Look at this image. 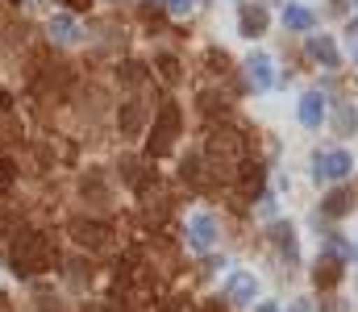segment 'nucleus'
I'll list each match as a JSON object with an SVG mask.
<instances>
[{
    "label": "nucleus",
    "mask_w": 358,
    "mask_h": 312,
    "mask_svg": "<svg viewBox=\"0 0 358 312\" xmlns=\"http://www.w3.org/2000/svg\"><path fill=\"white\" fill-rule=\"evenodd\" d=\"M275 246H279V254H283L287 262H296L300 246H296V229H292V225H275Z\"/></svg>",
    "instance_id": "18"
},
{
    "label": "nucleus",
    "mask_w": 358,
    "mask_h": 312,
    "mask_svg": "<svg viewBox=\"0 0 358 312\" xmlns=\"http://www.w3.org/2000/svg\"><path fill=\"white\" fill-rule=\"evenodd\" d=\"M246 84H250L255 92H267L271 84H275V71H271V59H267V54H255V59L246 63Z\"/></svg>",
    "instance_id": "9"
},
{
    "label": "nucleus",
    "mask_w": 358,
    "mask_h": 312,
    "mask_svg": "<svg viewBox=\"0 0 358 312\" xmlns=\"http://www.w3.org/2000/svg\"><path fill=\"white\" fill-rule=\"evenodd\" d=\"M8 104H13V101H8V96H4V92H0V108H8Z\"/></svg>",
    "instance_id": "33"
},
{
    "label": "nucleus",
    "mask_w": 358,
    "mask_h": 312,
    "mask_svg": "<svg viewBox=\"0 0 358 312\" xmlns=\"http://www.w3.org/2000/svg\"><path fill=\"white\" fill-rule=\"evenodd\" d=\"M255 296H259V279H255L250 271H234L229 283H225V300H234V304H255Z\"/></svg>",
    "instance_id": "6"
},
{
    "label": "nucleus",
    "mask_w": 358,
    "mask_h": 312,
    "mask_svg": "<svg viewBox=\"0 0 358 312\" xmlns=\"http://www.w3.org/2000/svg\"><path fill=\"white\" fill-rule=\"evenodd\" d=\"M313 21H317V17H313L308 8H300V4H287V8H283V25H287V29H300V34H304V29H313Z\"/></svg>",
    "instance_id": "19"
},
{
    "label": "nucleus",
    "mask_w": 358,
    "mask_h": 312,
    "mask_svg": "<svg viewBox=\"0 0 358 312\" xmlns=\"http://www.w3.org/2000/svg\"><path fill=\"white\" fill-rule=\"evenodd\" d=\"M121 175H125V184L138 188V192H146V188L155 184V167H146L142 158H125V163H121Z\"/></svg>",
    "instance_id": "10"
},
{
    "label": "nucleus",
    "mask_w": 358,
    "mask_h": 312,
    "mask_svg": "<svg viewBox=\"0 0 358 312\" xmlns=\"http://www.w3.org/2000/svg\"><path fill=\"white\" fill-rule=\"evenodd\" d=\"M355 200H358V196H355V188H334V192L325 196V205H321V212L338 221V216H346V212H355Z\"/></svg>",
    "instance_id": "12"
},
{
    "label": "nucleus",
    "mask_w": 358,
    "mask_h": 312,
    "mask_svg": "<svg viewBox=\"0 0 358 312\" xmlns=\"http://www.w3.org/2000/svg\"><path fill=\"white\" fill-rule=\"evenodd\" d=\"M263 184H267V171H263L259 163H242V167H238V188H242V196H259Z\"/></svg>",
    "instance_id": "13"
},
{
    "label": "nucleus",
    "mask_w": 358,
    "mask_h": 312,
    "mask_svg": "<svg viewBox=\"0 0 358 312\" xmlns=\"http://www.w3.org/2000/svg\"><path fill=\"white\" fill-rule=\"evenodd\" d=\"M50 38L67 46V42H76V38H80V25H76L71 17H63V13H59V17H50Z\"/></svg>",
    "instance_id": "17"
},
{
    "label": "nucleus",
    "mask_w": 358,
    "mask_h": 312,
    "mask_svg": "<svg viewBox=\"0 0 358 312\" xmlns=\"http://www.w3.org/2000/svg\"><path fill=\"white\" fill-rule=\"evenodd\" d=\"M350 171H355V158H350L346 150H321V154L313 158V175H317V179H329V184H334V179H346Z\"/></svg>",
    "instance_id": "4"
},
{
    "label": "nucleus",
    "mask_w": 358,
    "mask_h": 312,
    "mask_svg": "<svg viewBox=\"0 0 358 312\" xmlns=\"http://www.w3.org/2000/svg\"><path fill=\"white\" fill-rule=\"evenodd\" d=\"M200 108H204L208 117H213V112H225V96H217V92H204V96H200Z\"/></svg>",
    "instance_id": "24"
},
{
    "label": "nucleus",
    "mask_w": 358,
    "mask_h": 312,
    "mask_svg": "<svg viewBox=\"0 0 358 312\" xmlns=\"http://www.w3.org/2000/svg\"><path fill=\"white\" fill-rule=\"evenodd\" d=\"M204 312H221V304H208V309H204Z\"/></svg>",
    "instance_id": "34"
},
{
    "label": "nucleus",
    "mask_w": 358,
    "mask_h": 312,
    "mask_svg": "<svg viewBox=\"0 0 358 312\" xmlns=\"http://www.w3.org/2000/svg\"><path fill=\"white\" fill-rule=\"evenodd\" d=\"M67 4H71V8H76V13H84V8H88L92 0H67Z\"/></svg>",
    "instance_id": "30"
},
{
    "label": "nucleus",
    "mask_w": 358,
    "mask_h": 312,
    "mask_svg": "<svg viewBox=\"0 0 358 312\" xmlns=\"http://www.w3.org/2000/svg\"><path fill=\"white\" fill-rule=\"evenodd\" d=\"M263 29H267V8L263 4H246L242 8V34L246 38H259Z\"/></svg>",
    "instance_id": "15"
},
{
    "label": "nucleus",
    "mask_w": 358,
    "mask_h": 312,
    "mask_svg": "<svg viewBox=\"0 0 358 312\" xmlns=\"http://www.w3.org/2000/svg\"><path fill=\"white\" fill-rule=\"evenodd\" d=\"M338 125H342V129H350V125H355V112H350V108H342V112H338Z\"/></svg>",
    "instance_id": "29"
},
{
    "label": "nucleus",
    "mask_w": 358,
    "mask_h": 312,
    "mask_svg": "<svg viewBox=\"0 0 358 312\" xmlns=\"http://www.w3.org/2000/svg\"><path fill=\"white\" fill-rule=\"evenodd\" d=\"M13 138H17V117H13L8 108H0V150H4Z\"/></svg>",
    "instance_id": "20"
},
{
    "label": "nucleus",
    "mask_w": 358,
    "mask_h": 312,
    "mask_svg": "<svg viewBox=\"0 0 358 312\" xmlns=\"http://www.w3.org/2000/svg\"><path fill=\"white\" fill-rule=\"evenodd\" d=\"M308 54H313L321 67H338V46H334L329 34H313V38H308Z\"/></svg>",
    "instance_id": "14"
},
{
    "label": "nucleus",
    "mask_w": 358,
    "mask_h": 312,
    "mask_svg": "<svg viewBox=\"0 0 358 312\" xmlns=\"http://www.w3.org/2000/svg\"><path fill=\"white\" fill-rule=\"evenodd\" d=\"M8 262H13V271H17L21 279H29V275L50 271V267L59 262V250H55L50 233H21V237L13 242V250H8Z\"/></svg>",
    "instance_id": "1"
},
{
    "label": "nucleus",
    "mask_w": 358,
    "mask_h": 312,
    "mask_svg": "<svg viewBox=\"0 0 358 312\" xmlns=\"http://www.w3.org/2000/svg\"><path fill=\"white\" fill-rule=\"evenodd\" d=\"M179 175H183L187 184H204V171H200V158H196V154H187V158H183V167H179Z\"/></svg>",
    "instance_id": "21"
},
{
    "label": "nucleus",
    "mask_w": 358,
    "mask_h": 312,
    "mask_svg": "<svg viewBox=\"0 0 358 312\" xmlns=\"http://www.w3.org/2000/svg\"><path fill=\"white\" fill-rule=\"evenodd\" d=\"M325 112H329V108H325V96H321V92H304V96H300V121H304L308 129H321Z\"/></svg>",
    "instance_id": "11"
},
{
    "label": "nucleus",
    "mask_w": 358,
    "mask_h": 312,
    "mask_svg": "<svg viewBox=\"0 0 358 312\" xmlns=\"http://www.w3.org/2000/svg\"><path fill=\"white\" fill-rule=\"evenodd\" d=\"M17 184V163H8V158H0V196L8 192Z\"/></svg>",
    "instance_id": "23"
},
{
    "label": "nucleus",
    "mask_w": 358,
    "mask_h": 312,
    "mask_svg": "<svg viewBox=\"0 0 358 312\" xmlns=\"http://www.w3.org/2000/svg\"><path fill=\"white\" fill-rule=\"evenodd\" d=\"M8 233H17V212L0 208V237H8Z\"/></svg>",
    "instance_id": "26"
},
{
    "label": "nucleus",
    "mask_w": 358,
    "mask_h": 312,
    "mask_svg": "<svg viewBox=\"0 0 358 312\" xmlns=\"http://www.w3.org/2000/svg\"><path fill=\"white\" fill-rule=\"evenodd\" d=\"M176 138H179V104H176V101H163L159 117H155V133L146 138V154H150V158H163V154H171Z\"/></svg>",
    "instance_id": "3"
},
{
    "label": "nucleus",
    "mask_w": 358,
    "mask_h": 312,
    "mask_svg": "<svg viewBox=\"0 0 358 312\" xmlns=\"http://www.w3.org/2000/svg\"><path fill=\"white\" fill-rule=\"evenodd\" d=\"M163 4H167L171 17H187V13H192V0H163Z\"/></svg>",
    "instance_id": "27"
},
{
    "label": "nucleus",
    "mask_w": 358,
    "mask_h": 312,
    "mask_svg": "<svg viewBox=\"0 0 358 312\" xmlns=\"http://www.w3.org/2000/svg\"><path fill=\"white\" fill-rule=\"evenodd\" d=\"M355 63H358V50H355Z\"/></svg>",
    "instance_id": "36"
},
{
    "label": "nucleus",
    "mask_w": 358,
    "mask_h": 312,
    "mask_svg": "<svg viewBox=\"0 0 358 312\" xmlns=\"http://www.w3.org/2000/svg\"><path fill=\"white\" fill-rule=\"evenodd\" d=\"M159 75H163L167 84H179V59L163 54V59H159Z\"/></svg>",
    "instance_id": "22"
},
{
    "label": "nucleus",
    "mask_w": 358,
    "mask_h": 312,
    "mask_svg": "<svg viewBox=\"0 0 358 312\" xmlns=\"http://www.w3.org/2000/svg\"><path fill=\"white\" fill-rule=\"evenodd\" d=\"M313 279H317V288H338L342 283V258H321Z\"/></svg>",
    "instance_id": "16"
},
{
    "label": "nucleus",
    "mask_w": 358,
    "mask_h": 312,
    "mask_svg": "<svg viewBox=\"0 0 358 312\" xmlns=\"http://www.w3.org/2000/svg\"><path fill=\"white\" fill-rule=\"evenodd\" d=\"M71 237H76L84 250H104V246H108V225L88 221V216H76V221H71Z\"/></svg>",
    "instance_id": "5"
},
{
    "label": "nucleus",
    "mask_w": 358,
    "mask_h": 312,
    "mask_svg": "<svg viewBox=\"0 0 358 312\" xmlns=\"http://www.w3.org/2000/svg\"><path fill=\"white\" fill-rule=\"evenodd\" d=\"M117 125H121V138H138L142 125H146V104L142 101H125L117 112Z\"/></svg>",
    "instance_id": "8"
},
{
    "label": "nucleus",
    "mask_w": 358,
    "mask_h": 312,
    "mask_svg": "<svg viewBox=\"0 0 358 312\" xmlns=\"http://www.w3.org/2000/svg\"><path fill=\"white\" fill-rule=\"evenodd\" d=\"M292 312H313V309H308V304H304V300H300V304H292Z\"/></svg>",
    "instance_id": "31"
},
{
    "label": "nucleus",
    "mask_w": 358,
    "mask_h": 312,
    "mask_svg": "<svg viewBox=\"0 0 358 312\" xmlns=\"http://www.w3.org/2000/svg\"><path fill=\"white\" fill-rule=\"evenodd\" d=\"M163 312H192V300H187V296H176V300H171Z\"/></svg>",
    "instance_id": "28"
},
{
    "label": "nucleus",
    "mask_w": 358,
    "mask_h": 312,
    "mask_svg": "<svg viewBox=\"0 0 358 312\" xmlns=\"http://www.w3.org/2000/svg\"><path fill=\"white\" fill-rule=\"evenodd\" d=\"M8 4H21V0H8Z\"/></svg>",
    "instance_id": "35"
},
{
    "label": "nucleus",
    "mask_w": 358,
    "mask_h": 312,
    "mask_svg": "<svg viewBox=\"0 0 358 312\" xmlns=\"http://www.w3.org/2000/svg\"><path fill=\"white\" fill-rule=\"evenodd\" d=\"M121 80H125V84H142V80H146L142 63H125V67H121Z\"/></svg>",
    "instance_id": "25"
},
{
    "label": "nucleus",
    "mask_w": 358,
    "mask_h": 312,
    "mask_svg": "<svg viewBox=\"0 0 358 312\" xmlns=\"http://www.w3.org/2000/svg\"><path fill=\"white\" fill-rule=\"evenodd\" d=\"M204 158H208V167H213L221 179H238V167L246 163V138H242L238 129L221 125V129L208 133V142H204Z\"/></svg>",
    "instance_id": "2"
},
{
    "label": "nucleus",
    "mask_w": 358,
    "mask_h": 312,
    "mask_svg": "<svg viewBox=\"0 0 358 312\" xmlns=\"http://www.w3.org/2000/svg\"><path fill=\"white\" fill-rule=\"evenodd\" d=\"M259 312H279V309H275V304H259Z\"/></svg>",
    "instance_id": "32"
},
{
    "label": "nucleus",
    "mask_w": 358,
    "mask_h": 312,
    "mask_svg": "<svg viewBox=\"0 0 358 312\" xmlns=\"http://www.w3.org/2000/svg\"><path fill=\"white\" fill-rule=\"evenodd\" d=\"M187 242H192L196 250H213V242H217V221H213L208 212H196V216L187 221Z\"/></svg>",
    "instance_id": "7"
}]
</instances>
